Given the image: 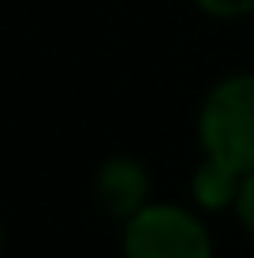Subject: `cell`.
<instances>
[{
  "label": "cell",
  "instance_id": "5b68a950",
  "mask_svg": "<svg viewBox=\"0 0 254 258\" xmlns=\"http://www.w3.org/2000/svg\"><path fill=\"white\" fill-rule=\"evenodd\" d=\"M209 19H247L254 15V0H195Z\"/></svg>",
  "mask_w": 254,
  "mask_h": 258
},
{
  "label": "cell",
  "instance_id": "277c9868",
  "mask_svg": "<svg viewBox=\"0 0 254 258\" xmlns=\"http://www.w3.org/2000/svg\"><path fill=\"white\" fill-rule=\"evenodd\" d=\"M239 180H243L239 172H232V168L202 157V165L195 168V180H191V195H195V202L202 210H224V206L235 202Z\"/></svg>",
  "mask_w": 254,
  "mask_h": 258
},
{
  "label": "cell",
  "instance_id": "8992f818",
  "mask_svg": "<svg viewBox=\"0 0 254 258\" xmlns=\"http://www.w3.org/2000/svg\"><path fill=\"white\" fill-rule=\"evenodd\" d=\"M235 217H239V225L247 228V232L254 236V172H247L239 180V191H235Z\"/></svg>",
  "mask_w": 254,
  "mask_h": 258
},
{
  "label": "cell",
  "instance_id": "7a4b0ae2",
  "mask_svg": "<svg viewBox=\"0 0 254 258\" xmlns=\"http://www.w3.org/2000/svg\"><path fill=\"white\" fill-rule=\"evenodd\" d=\"M124 258H213V239L198 213L176 202H146L120 236Z\"/></svg>",
  "mask_w": 254,
  "mask_h": 258
},
{
  "label": "cell",
  "instance_id": "6da1fadb",
  "mask_svg": "<svg viewBox=\"0 0 254 258\" xmlns=\"http://www.w3.org/2000/svg\"><path fill=\"white\" fill-rule=\"evenodd\" d=\"M198 146L209 161L247 176L254 172V75H228L198 109Z\"/></svg>",
  "mask_w": 254,
  "mask_h": 258
},
{
  "label": "cell",
  "instance_id": "3957f363",
  "mask_svg": "<svg viewBox=\"0 0 254 258\" xmlns=\"http://www.w3.org/2000/svg\"><path fill=\"white\" fill-rule=\"evenodd\" d=\"M98 202L109 217L116 221H131L138 210L150 202V172L142 161L135 157H109L98 168V180H94Z\"/></svg>",
  "mask_w": 254,
  "mask_h": 258
},
{
  "label": "cell",
  "instance_id": "52a82bcc",
  "mask_svg": "<svg viewBox=\"0 0 254 258\" xmlns=\"http://www.w3.org/2000/svg\"><path fill=\"white\" fill-rule=\"evenodd\" d=\"M0 247H4V232H0Z\"/></svg>",
  "mask_w": 254,
  "mask_h": 258
}]
</instances>
